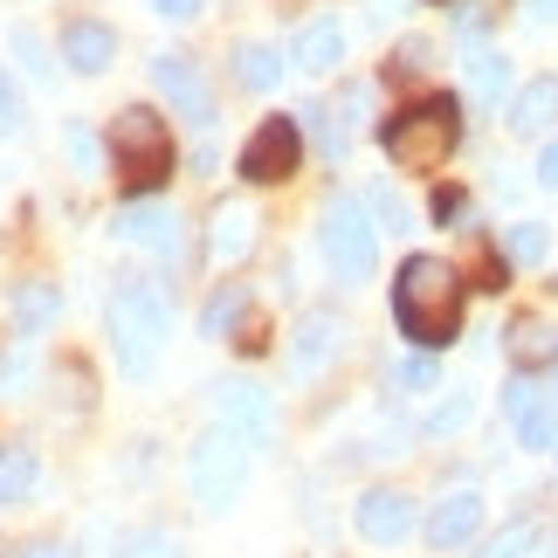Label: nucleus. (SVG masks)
Returning a JSON list of instances; mask_svg holds the SVG:
<instances>
[{"instance_id":"21","label":"nucleus","mask_w":558,"mask_h":558,"mask_svg":"<svg viewBox=\"0 0 558 558\" xmlns=\"http://www.w3.org/2000/svg\"><path fill=\"white\" fill-rule=\"evenodd\" d=\"M510 359H518V373L558 366V325H545V317H518V325H510Z\"/></svg>"},{"instance_id":"40","label":"nucleus","mask_w":558,"mask_h":558,"mask_svg":"<svg viewBox=\"0 0 558 558\" xmlns=\"http://www.w3.org/2000/svg\"><path fill=\"white\" fill-rule=\"evenodd\" d=\"M531 21H545V28H558V0H531Z\"/></svg>"},{"instance_id":"35","label":"nucleus","mask_w":558,"mask_h":558,"mask_svg":"<svg viewBox=\"0 0 558 558\" xmlns=\"http://www.w3.org/2000/svg\"><path fill=\"white\" fill-rule=\"evenodd\" d=\"M8 558H83L70 538H28V545H14Z\"/></svg>"},{"instance_id":"3","label":"nucleus","mask_w":558,"mask_h":558,"mask_svg":"<svg viewBox=\"0 0 558 558\" xmlns=\"http://www.w3.org/2000/svg\"><path fill=\"white\" fill-rule=\"evenodd\" d=\"M379 145H386V159H393L400 173H441V166L456 159V145H462V104L441 97V90L400 104V111L379 124Z\"/></svg>"},{"instance_id":"19","label":"nucleus","mask_w":558,"mask_h":558,"mask_svg":"<svg viewBox=\"0 0 558 558\" xmlns=\"http://www.w3.org/2000/svg\"><path fill=\"white\" fill-rule=\"evenodd\" d=\"M41 483V456L28 441H0V510H21Z\"/></svg>"},{"instance_id":"12","label":"nucleus","mask_w":558,"mask_h":558,"mask_svg":"<svg viewBox=\"0 0 558 558\" xmlns=\"http://www.w3.org/2000/svg\"><path fill=\"white\" fill-rule=\"evenodd\" d=\"M338 352H345V317L338 311H304L296 317V331H290V373L296 379H317Z\"/></svg>"},{"instance_id":"14","label":"nucleus","mask_w":558,"mask_h":558,"mask_svg":"<svg viewBox=\"0 0 558 558\" xmlns=\"http://www.w3.org/2000/svg\"><path fill=\"white\" fill-rule=\"evenodd\" d=\"M56 49H62V62H70L76 76H104V70L118 62V28H111V21H90V14H83V21H70V28H62Z\"/></svg>"},{"instance_id":"23","label":"nucleus","mask_w":558,"mask_h":558,"mask_svg":"<svg viewBox=\"0 0 558 558\" xmlns=\"http://www.w3.org/2000/svg\"><path fill=\"white\" fill-rule=\"evenodd\" d=\"M469 421H476V393H469V386H456V393H441V407H427L421 435H427V441H448V435H462Z\"/></svg>"},{"instance_id":"34","label":"nucleus","mask_w":558,"mask_h":558,"mask_svg":"<svg viewBox=\"0 0 558 558\" xmlns=\"http://www.w3.org/2000/svg\"><path fill=\"white\" fill-rule=\"evenodd\" d=\"M21 118H28V111H21V90H14V76H8V62H0V138L21 132Z\"/></svg>"},{"instance_id":"29","label":"nucleus","mask_w":558,"mask_h":558,"mask_svg":"<svg viewBox=\"0 0 558 558\" xmlns=\"http://www.w3.org/2000/svg\"><path fill=\"white\" fill-rule=\"evenodd\" d=\"M518 441L531 448V456H551V448H558V407H551V400L531 407V414L518 421Z\"/></svg>"},{"instance_id":"15","label":"nucleus","mask_w":558,"mask_h":558,"mask_svg":"<svg viewBox=\"0 0 558 558\" xmlns=\"http://www.w3.org/2000/svg\"><path fill=\"white\" fill-rule=\"evenodd\" d=\"M248 248H255V207L248 201H221V207H214V221H207V255L221 269H234Z\"/></svg>"},{"instance_id":"10","label":"nucleus","mask_w":558,"mask_h":558,"mask_svg":"<svg viewBox=\"0 0 558 558\" xmlns=\"http://www.w3.org/2000/svg\"><path fill=\"white\" fill-rule=\"evenodd\" d=\"M352 531L366 545H407L421 531V510H414L407 489H366V497L352 504Z\"/></svg>"},{"instance_id":"22","label":"nucleus","mask_w":558,"mask_h":558,"mask_svg":"<svg viewBox=\"0 0 558 558\" xmlns=\"http://www.w3.org/2000/svg\"><path fill=\"white\" fill-rule=\"evenodd\" d=\"M242 317H248V290L242 283H221V290L207 296V311H201V331L207 338H234V331H242Z\"/></svg>"},{"instance_id":"38","label":"nucleus","mask_w":558,"mask_h":558,"mask_svg":"<svg viewBox=\"0 0 558 558\" xmlns=\"http://www.w3.org/2000/svg\"><path fill=\"white\" fill-rule=\"evenodd\" d=\"M153 14H159V21H201L207 0H153Z\"/></svg>"},{"instance_id":"27","label":"nucleus","mask_w":558,"mask_h":558,"mask_svg":"<svg viewBox=\"0 0 558 558\" xmlns=\"http://www.w3.org/2000/svg\"><path fill=\"white\" fill-rule=\"evenodd\" d=\"M62 153H70V166H83V173H97V166L111 159V153H104V138H97L83 118H70V124H62Z\"/></svg>"},{"instance_id":"9","label":"nucleus","mask_w":558,"mask_h":558,"mask_svg":"<svg viewBox=\"0 0 558 558\" xmlns=\"http://www.w3.org/2000/svg\"><path fill=\"white\" fill-rule=\"evenodd\" d=\"M153 83H159V97L173 104L201 138L214 132V118H221V111H214V90H207V76H201V62H193V56H153Z\"/></svg>"},{"instance_id":"33","label":"nucleus","mask_w":558,"mask_h":558,"mask_svg":"<svg viewBox=\"0 0 558 558\" xmlns=\"http://www.w3.org/2000/svg\"><path fill=\"white\" fill-rule=\"evenodd\" d=\"M118 558H186V551H180L173 538H166V531H138V538H132V545H124Z\"/></svg>"},{"instance_id":"32","label":"nucleus","mask_w":558,"mask_h":558,"mask_svg":"<svg viewBox=\"0 0 558 558\" xmlns=\"http://www.w3.org/2000/svg\"><path fill=\"white\" fill-rule=\"evenodd\" d=\"M393 386H400V393H435V386H441L435 352H414V359H400V366H393Z\"/></svg>"},{"instance_id":"11","label":"nucleus","mask_w":558,"mask_h":558,"mask_svg":"<svg viewBox=\"0 0 558 558\" xmlns=\"http://www.w3.org/2000/svg\"><path fill=\"white\" fill-rule=\"evenodd\" d=\"M111 234H118V242H132V248H153L159 263H173V255H180V221H173V207H166V201H124L111 214Z\"/></svg>"},{"instance_id":"1","label":"nucleus","mask_w":558,"mask_h":558,"mask_svg":"<svg viewBox=\"0 0 558 558\" xmlns=\"http://www.w3.org/2000/svg\"><path fill=\"white\" fill-rule=\"evenodd\" d=\"M462 311H469V283L456 263L441 255H407L393 276V325L400 338H414V352H441L462 338Z\"/></svg>"},{"instance_id":"8","label":"nucleus","mask_w":558,"mask_h":558,"mask_svg":"<svg viewBox=\"0 0 558 558\" xmlns=\"http://www.w3.org/2000/svg\"><path fill=\"white\" fill-rule=\"evenodd\" d=\"M207 400H214V414H221V427H234L248 448H269L276 441V407H269V393L255 379H214Z\"/></svg>"},{"instance_id":"5","label":"nucleus","mask_w":558,"mask_h":558,"mask_svg":"<svg viewBox=\"0 0 558 558\" xmlns=\"http://www.w3.org/2000/svg\"><path fill=\"white\" fill-rule=\"evenodd\" d=\"M242 483H248V441L234 427H207L201 441L186 448V489L207 518H228L242 504Z\"/></svg>"},{"instance_id":"16","label":"nucleus","mask_w":558,"mask_h":558,"mask_svg":"<svg viewBox=\"0 0 558 558\" xmlns=\"http://www.w3.org/2000/svg\"><path fill=\"white\" fill-rule=\"evenodd\" d=\"M290 62H296L304 76H331L338 62H345V28H338L331 14L304 21V28H296V41H290Z\"/></svg>"},{"instance_id":"13","label":"nucleus","mask_w":558,"mask_h":558,"mask_svg":"<svg viewBox=\"0 0 558 558\" xmlns=\"http://www.w3.org/2000/svg\"><path fill=\"white\" fill-rule=\"evenodd\" d=\"M483 531V497L476 489H448V497L427 510V524H421V538L435 545V551H462L469 538Z\"/></svg>"},{"instance_id":"7","label":"nucleus","mask_w":558,"mask_h":558,"mask_svg":"<svg viewBox=\"0 0 558 558\" xmlns=\"http://www.w3.org/2000/svg\"><path fill=\"white\" fill-rule=\"evenodd\" d=\"M296 159H304V124L290 118H263L255 132L242 138V159H234V173H242L248 186H276L296 173Z\"/></svg>"},{"instance_id":"20","label":"nucleus","mask_w":558,"mask_h":558,"mask_svg":"<svg viewBox=\"0 0 558 558\" xmlns=\"http://www.w3.org/2000/svg\"><path fill=\"white\" fill-rule=\"evenodd\" d=\"M283 49H269V41H234V56H228V70H234V83H242V90H276V83H283Z\"/></svg>"},{"instance_id":"31","label":"nucleus","mask_w":558,"mask_h":558,"mask_svg":"<svg viewBox=\"0 0 558 558\" xmlns=\"http://www.w3.org/2000/svg\"><path fill=\"white\" fill-rule=\"evenodd\" d=\"M545 400H551V393H545L538 373H510V386H504V414H510V421H524L531 407H545Z\"/></svg>"},{"instance_id":"2","label":"nucleus","mask_w":558,"mask_h":558,"mask_svg":"<svg viewBox=\"0 0 558 558\" xmlns=\"http://www.w3.org/2000/svg\"><path fill=\"white\" fill-rule=\"evenodd\" d=\"M104 331H111V352L132 379H153L159 373V352L173 338V296H166L153 276H124L104 304Z\"/></svg>"},{"instance_id":"28","label":"nucleus","mask_w":558,"mask_h":558,"mask_svg":"<svg viewBox=\"0 0 558 558\" xmlns=\"http://www.w3.org/2000/svg\"><path fill=\"white\" fill-rule=\"evenodd\" d=\"M14 62H21L35 83H56V70H62V62L49 56V41H41L35 28H14Z\"/></svg>"},{"instance_id":"25","label":"nucleus","mask_w":558,"mask_h":558,"mask_svg":"<svg viewBox=\"0 0 558 558\" xmlns=\"http://www.w3.org/2000/svg\"><path fill=\"white\" fill-rule=\"evenodd\" d=\"M545 255H551V228L545 221H510L504 228V263L531 269V263H545Z\"/></svg>"},{"instance_id":"30","label":"nucleus","mask_w":558,"mask_h":558,"mask_svg":"<svg viewBox=\"0 0 558 558\" xmlns=\"http://www.w3.org/2000/svg\"><path fill=\"white\" fill-rule=\"evenodd\" d=\"M35 379V359H28V338H14L8 352H0V400H21V386Z\"/></svg>"},{"instance_id":"18","label":"nucleus","mask_w":558,"mask_h":558,"mask_svg":"<svg viewBox=\"0 0 558 558\" xmlns=\"http://www.w3.org/2000/svg\"><path fill=\"white\" fill-rule=\"evenodd\" d=\"M8 317H14V338H41L62 317V290L41 283V276H28V283L8 290Z\"/></svg>"},{"instance_id":"37","label":"nucleus","mask_w":558,"mask_h":558,"mask_svg":"<svg viewBox=\"0 0 558 558\" xmlns=\"http://www.w3.org/2000/svg\"><path fill=\"white\" fill-rule=\"evenodd\" d=\"M462 214H469V201H462L456 186H441V193H435V221H441V228H456Z\"/></svg>"},{"instance_id":"39","label":"nucleus","mask_w":558,"mask_h":558,"mask_svg":"<svg viewBox=\"0 0 558 558\" xmlns=\"http://www.w3.org/2000/svg\"><path fill=\"white\" fill-rule=\"evenodd\" d=\"M538 186H551V193H558V138L538 153Z\"/></svg>"},{"instance_id":"36","label":"nucleus","mask_w":558,"mask_h":558,"mask_svg":"<svg viewBox=\"0 0 558 558\" xmlns=\"http://www.w3.org/2000/svg\"><path fill=\"white\" fill-rule=\"evenodd\" d=\"M366 207H373V221H386L393 234H407V207L393 201V193H366Z\"/></svg>"},{"instance_id":"17","label":"nucleus","mask_w":558,"mask_h":558,"mask_svg":"<svg viewBox=\"0 0 558 558\" xmlns=\"http://www.w3.org/2000/svg\"><path fill=\"white\" fill-rule=\"evenodd\" d=\"M504 124H510V138H545L551 124H558V76H531L524 90L510 97Z\"/></svg>"},{"instance_id":"4","label":"nucleus","mask_w":558,"mask_h":558,"mask_svg":"<svg viewBox=\"0 0 558 558\" xmlns=\"http://www.w3.org/2000/svg\"><path fill=\"white\" fill-rule=\"evenodd\" d=\"M104 153H111L118 180H124V201H153V193L173 180V166H180V145H173V132H166V118L153 111V104H124V111L111 118Z\"/></svg>"},{"instance_id":"6","label":"nucleus","mask_w":558,"mask_h":558,"mask_svg":"<svg viewBox=\"0 0 558 558\" xmlns=\"http://www.w3.org/2000/svg\"><path fill=\"white\" fill-rule=\"evenodd\" d=\"M317 248H325L331 276L345 283H366L373 263H379V228H373V207L359 193H331L325 214H317Z\"/></svg>"},{"instance_id":"24","label":"nucleus","mask_w":558,"mask_h":558,"mask_svg":"<svg viewBox=\"0 0 558 558\" xmlns=\"http://www.w3.org/2000/svg\"><path fill=\"white\" fill-rule=\"evenodd\" d=\"M510 90V62L497 49H469V97L476 104H497Z\"/></svg>"},{"instance_id":"26","label":"nucleus","mask_w":558,"mask_h":558,"mask_svg":"<svg viewBox=\"0 0 558 558\" xmlns=\"http://www.w3.org/2000/svg\"><path fill=\"white\" fill-rule=\"evenodd\" d=\"M538 545H545V531L531 524V518H518V524H504L497 538H483L476 558H538Z\"/></svg>"},{"instance_id":"41","label":"nucleus","mask_w":558,"mask_h":558,"mask_svg":"<svg viewBox=\"0 0 558 558\" xmlns=\"http://www.w3.org/2000/svg\"><path fill=\"white\" fill-rule=\"evenodd\" d=\"M551 456H558V448H551Z\"/></svg>"}]
</instances>
